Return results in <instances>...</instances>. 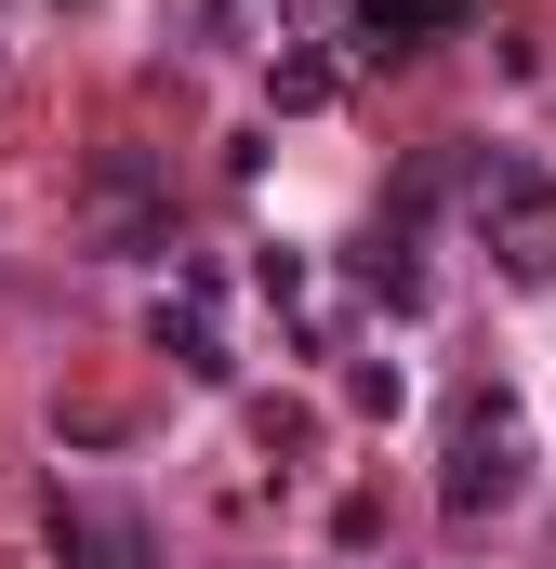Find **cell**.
Instances as JSON below:
<instances>
[{
    "instance_id": "1",
    "label": "cell",
    "mask_w": 556,
    "mask_h": 569,
    "mask_svg": "<svg viewBox=\"0 0 556 569\" xmlns=\"http://www.w3.org/2000/svg\"><path fill=\"white\" fill-rule=\"evenodd\" d=\"M517 477H530L517 398H450V463H437V503H450V517H490V503H517Z\"/></svg>"
},
{
    "instance_id": "2",
    "label": "cell",
    "mask_w": 556,
    "mask_h": 569,
    "mask_svg": "<svg viewBox=\"0 0 556 569\" xmlns=\"http://www.w3.org/2000/svg\"><path fill=\"white\" fill-rule=\"evenodd\" d=\"M464 199H477V226H490L517 266H544V239H556V172L504 159V146H477V159H464Z\"/></svg>"
},
{
    "instance_id": "3",
    "label": "cell",
    "mask_w": 556,
    "mask_h": 569,
    "mask_svg": "<svg viewBox=\"0 0 556 569\" xmlns=\"http://www.w3.org/2000/svg\"><path fill=\"white\" fill-rule=\"evenodd\" d=\"M93 239H107L120 266H146V252H172V186L146 172L133 146H107V159H93Z\"/></svg>"
},
{
    "instance_id": "4",
    "label": "cell",
    "mask_w": 556,
    "mask_h": 569,
    "mask_svg": "<svg viewBox=\"0 0 556 569\" xmlns=\"http://www.w3.org/2000/svg\"><path fill=\"white\" fill-rule=\"evenodd\" d=\"M53 569H159V543L120 503H53Z\"/></svg>"
},
{
    "instance_id": "5",
    "label": "cell",
    "mask_w": 556,
    "mask_h": 569,
    "mask_svg": "<svg viewBox=\"0 0 556 569\" xmlns=\"http://www.w3.org/2000/svg\"><path fill=\"white\" fill-rule=\"evenodd\" d=\"M146 331H159V358H172V371H186V385H226V371H239V358H226V331H212V318H199V279H186V305H159V318H146Z\"/></svg>"
},
{
    "instance_id": "6",
    "label": "cell",
    "mask_w": 556,
    "mask_h": 569,
    "mask_svg": "<svg viewBox=\"0 0 556 569\" xmlns=\"http://www.w3.org/2000/svg\"><path fill=\"white\" fill-rule=\"evenodd\" d=\"M464 0H358V53H411L424 27H450Z\"/></svg>"
},
{
    "instance_id": "7",
    "label": "cell",
    "mask_w": 556,
    "mask_h": 569,
    "mask_svg": "<svg viewBox=\"0 0 556 569\" xmlns=\"http://www.w3.org/2000/svg\"><path fill=\"white\" fill-rule=\"evenodd\" d=\"M358 279L385 291V305H398V318H411V305H424V266H411V239H398V226H385V239H371V252H358Z\"/></svg>"
},
{
    "instance_id": "8",
    "label": "cell",
    "mask_w": 556,
    "mask_h": 569,
    "mask_svg": "<svg viewBox=\"0 0 556 569\" xmlns=\"http://www.w3.org/2000/svg\"><path fill=\"white\" fill-rule=\"evenodd\" d=\"M345 398H358V411H398L411 385H398V358H358V371H345Z\"/></svg>"
}]
</instances>
